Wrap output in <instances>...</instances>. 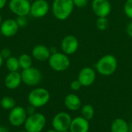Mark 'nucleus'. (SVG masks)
<instances>
[{
	"instance_id": "obj_39",
	"label": "nucleus",
	"mask_w": 132,
	"mask_h": 132,
	"mask_svg": "<svg viewBox=\"0 0 132 132\" xmlns=\"http://www.w3.org/2000/svg\"><path fill=\"white\" fill-rule=\"evenodd\" d=\"M63 132H70V130H67V131H65Z\"/></svg>"
},
{
	"instance_id": "obj_11",
	"label": "nucleus",
	"mask_w": 132,
	"mask_h": 132,
	"mask_svg": "<svg viewBox=\"0 0 132 132\" xmlns=\"http://www.w3.org/2000/svg\"><path fill=\"white\" fill-rule=\"evenodd\" d=\"M60 47L63 53L67 56L72 55L77 51L79 47V41L75 36L67 35L62 39Z\"/></svg>"
},
{
	"instance_id": "obj_15",
	"label": "nucleus",
	"mask_w": 132,
	"mask_h": 132,
	"mask_svg": "<svg viewBox=\"0 0 132 132\" xmlns=\"http://www.w3.org/2000/svg\"><path fill=\"white\" fill-rule=\"evenodd\" d=\"M51 55L50 50L46 46L43 44H38L35 46L32 50V56L40 62L48 60Z\"/></svg>"
},
{
	"instance_id": "obj_21",
	"label": "nucleus",
	"mask_w": 132,
	"mask_h": 132,
	"mask_svg": "<svg viewBox=\"0 0 132 132\" xmlns=\"http://www.w3.org/2000/svg\"><path fill=\"white\" fill-rule=\"evenodd\" d=\"M5 66H6L7 70L9 72L18 71L19 69L20 68L19 59L15 56H12L9 58L5 60Z\"/></svg>"
},
{
	"instance_id": "obj_10",
	"label": "nucleus",
	"mask_w": 132,
	"mask_h": 132,
	"mask_svg": "<svg viewBox=\"0 0 132 132\" xmlns=\"http://www.w3.org/2000/svg\"><path fill=\"white\" fill-rule=\"evenodd\" d=\"M50 8V4L46 0H34L31 3L29 14L36 19H40L48 14Z\"/></svg>"
},
{
	"instance_id": "obj_22",
	"label": "nucleus",
	"mask_w": 132,
	"mask_h": 132,
	"mask_svg": "<svg viewBox=\"0 0 132 132\" xmlns=\"http://www.w3.org/2000/svg\"><path fill=\"white\" fill-rule=\"evenodd\" d=\"M0 105L2 108L5 111H10L16 106L15 101L12 97H9V96H5L2 98L0 101Z\"/></svg>"
},
{
	"instance_id": "obj_26",
	"label": "nucleus",
	"mask_w": 132,
	"mask_h": 132,
	"mask_svg": "<svg viewBox=\"0 0 132 132\" xmlns=\"http://www.w3.org/2000/svg\"><path fill=\"white\" fill-rule=\"evenodd\" d=\"M15 20L19 27H25L28 24V19L26 16H17Z\"/></svg>"
},
{
	"instance_id": "obj_1",
	"label": "nucleus",
	"mask_w": 132,
	"mask_h": 132,
	"mask_svg": "<svg viewBox=\"0 0 132 132\" xmlns=\"http://www.w3.org/2000/svg\"><path fill=\"white\" fill-rule=\"evenodd\" d=\"M73 8V0H54L52 4V12L56 19L63 21L69 18Z\"/></svg>"
},
{
	"instance_id": "obj_24",
	"label": "nucleus",
	"mask_w": 132,
	"mask_h": 132,
	"mask_svg": "<svg viewBox=\"0 0 132 132\" xmlns=\"http://www.w3.org/2000/svg\"><path fill=\"white\" fill-rule=\"evenodd\" d=\"M97 28L101 31H104L108 28L109 22L107 17H98L96 22Z\"/></svg>"
},
{
	"instance_id": "obj_4",
	"label": "nucleus",
	"mask_w": 132,
	"mask_h": 132,
	"mask_svg": "<svg viewBox=\"0 0 132 132\" xmlns=\"http://www.w3.org/2000/svg\"><path fill=\"white\" fill-rule=\"evenodd\" d=\"M46 124V118L42 113L36 112L27 116L24 123L25 130L27 132H41Z\"/></svg>"
},
{
	"instance_id": "obj_33",
	"label": "nucleus",
	"mask_w": 132,
	"mask_h": 132,
	"mask_svg": "<svg viewBox=\"0 0 132 132\" xmlns=\"http://www.w3.org/2000/svg\"><path fill=\"white\" fill-rule=\"evenodd\" d=\"M0 132H9V130L4 126H0Z\"/></svg>"
},
{
	"instance_id": "obj_2",
	"label": "nucleus",
	"mask_w": 132,
	"mask_h": 132,
	"mask_svg": "<svg viewBox=\"0 0 132 132\" xmlns=\"http://www.w3.org/2000/svg\"><path fill=\"white\" fill-rule=\"evenodd\" d=\"M97 71L103 76H111L117 70L118 60L112 54H106L101 57L96 63Z\"/></svg>"
},
{
	"instance_id": "obj_25",
	"label": "nucleus",
	"mask_w": 132,
	"mask_h": 132,
	"mask_svg": "<svg viewBox=\"0 0 132 132\" xmlns=\"http://www.w3.org/2000/svg\"><path fill=\"white\" fill-rule=\"evenodd\" d=\"M125 15L132 20V0H127L124 5Z\"/></svg>"
},
{
	"instance_id": "obj_38",
	"label": "nucleus",
	"mask_w": 132,
	"mask_h": 132,
	"mask_svg": "<svg viewBox=\"0 0 132 132\" xmlns=\"http://www.w3.org/2000/svg\"><path fill=\"white\" fill-rule=\"evenodd\" d=\"M17 132H27L26 130H23V131H17Z\"/></svg>"
},
{
	"instance_id": "obj_3",
	"label": "nucleus",
	"mask_w": 132,
	"mask_h": 132,
	"mask_svg": "<svg viewBox=\"0 0 132 132\" xmlns=\"http://www.w3.org/2000/svg\"><path fill=\"white\" fill-rule=\"evenodd\" d=\"M50 99V92L43 87H36L32 90L28 95V102L36 108L44 107Z\"/></svg>"
},
{
	"instance_id": "obj_8",
	"label": "nucleus",
	"mask_w": 132,
	"mask_h": 132,
	"mask_svg": "<svg viewBox=\"0 0 132 132\" xmlns=\"http://www.w3.org/2000/svg\"><path fill=\"white\" fill-rule=\"evenodd\" d=\"M27 114L26 108L22 106H15L9 111L8 121L9 124L13 127H19L24 125V123L27 118Z\"/></svg>"
},
{
	"instance_id": "obj_9",
	"label": "nucleus",
	"mask_w": 132,
	"mask_h": 132,
	"mask_svg": "<svg viewBox=\"0 0 132 132\" xmlns=\"http://www.w3.org/2000/svg\"><path fill=\"white\" fill-rule=\"evenodd\" d=\"M8 5L16 16H27L30 12L31 3L29 0H9Z\"/></svg>"
},
{
	"instance_id": "obj_19",
	"label": "nucleus",
	"mask_w": 132,
	"mask_h": 132,
	"mask_svg": "<svg viewBox=\"0 0 132 132\" xmlns=\"http://www.w3.org/2000/svg\"><path fill=\"white\" fill-rule=\"evenodd\" d=\"M111 132H129L128 124L122 118H116L111 124Z\"/></svg>"
},
{
	"instance_id": "obj_29",
	"label": "nucleus",
	"mask_w": 132,
	"mask_h": 132,
	"mask_svg": "<svg viewBox=\"0 0 132 132\" xmlns=\"http://www.w3.org/2000/svg\"><path fill=\"white\" fill-rule=\"evenodd\" d=\"M81 87H82V84H80V82L78 80H75L72 81L70 84V88L73 91L79 90L81 88Z\"/></svg>"
},
{
	"instance_id": "obj_23",
	"label": "nucleus",
	"mask_w": 132,
	"mask_h": 132,
	"mask_svg": "<svg viewBox=\"0 0 132 132\" xmlns=\"http://www.w3.org/2000/svg\"><path fill=\"white\" fill-rule=\"evenodd\" d=\"M81 114L82 117L87 119V121L91 120L94 115V107L90 104H85L81 108Z\"/></svg>"
},
{
	"instance_id": "obj_6",
	"label": "nucleus",
	"mask_w": 132,
	"mask_h": 132,
	"mask_svg": "<svg viewBox=\"0 0 132 132\" xmlns=\"http://www.w3.org/2000/svg\"><path fill=\"white\" fill-rule=\"evenodd\" d=\"M21 77L22 83L29 87L38 85L41 82L43 78L41 71L33 67H31L26 70H22L21 73Z\"/></svg>"
},
{
	"instance_id": "obj_14",
	"label": "nucleus",
	"mask_w": 132,
	"mask_h": 132,
	"mask_svg": "<svg viewBox=\"0 0 132 132\" xmlns=\"http://www.w3.org/2000/svg\"><path fill=\"white\" fill-rule=\"evenodd\" d=\"M83 87H89L92 85L96 80L95 70L91 67H84L80 70L77 79Z\"/></svg>"
},
{
	"instance_id": "obj_5",
	"label": "nucleus",
	"mask_w": 132,
	"mask_h": 132,
	"mask_svg": "<svg viewBox=\"0 0 132 132\" xmlns=\"http://www.w3.org/2000/svg\"><path fill=\"white\" fill-rule=\"evenodd\" d=\"M48 63L50 68L56 72L65 71L70 66V60L68 56L60 52L52 53L48 60Z\"/></svg>"
},
{
	"instance_id": "obj_37",
	"label": "nucleus",
	"mask_w": 132,
	"mask_h": 132,
	"mask_svg": "<svg viewBox=\"0 0 132 132\" xmlns=\"http://www.w3.org/2000/svg\"><path fill=\"white\" fill-rule=\"evenodd\" d=\"M2 22V15L0 14V25H1Z\"/></svg>"
},
{
	"instance_id": "obj_16",
	"label": "nucleus",
	"mask_w": 132,
	"mask_h": 132,
	"mask_svg": "<svg viewBox=\"0 0 132 132\" xmlns=\"http://www.w3.org/2000/svg\"><path fill=\"white\" fill-rule=\"evenodd\" d=\"M22 77L21 73H19L18 71L14 72H9L4 80V84L6 88L9 90H15L17 89L20 84H22Z\"/></svg>"
},
{
	"instance_id": "obj_36",
	"label": "nucleus",
	"mask_w": 132,
	"mask_h": 132,
	"mask_svg": "<svg viewBox=\"0 0 132 132\" xmlns=\"http://www.w3.org/2000/svg\"><path fill=\"white\" fill-rule=\"evenodd\" d=\"M46 132H58V131H56V130H54V129L53 128V129H50V130H48L47 131H46Z\"/></svg>"
},
{
	"instance_id": "obj_30",
	"label": "nucleus",
	"mask_w": 132,
	"mask_h": 132,
	"mask_svg": "<svg viewBox=\"0 0 132 132\" xmlns=\"http://www.w3.org/2000/svg\"><path fill=\"white\" fill-rule=\"evenodd\" d=\"M26 114L27 115H31V114H33L34 113H36V108H34L33 106L32 105H29L26 108Z\"/></svg>"
},
{
	"instance_id": "obj_34",
	"label": "nucleus",
	"mask_w": 132,
	"mask_h": 132,
	"mask_svg": "<svg viewBox=\"0 0 132 132\" xmlns=\"http://www.w3.org/2000/svg\"><path fill=\"white\" fill-rule=\"evenodd\" d=\"M3 61H4V59L2 57V56H1V54H0V68H1V67L2 66V64H3Z\"/></svg>"
},
{
	"instance_id": "obj_18",
	"label": "nucleus",
	"mask_w": 132,
	"mask_h": 132,
	"mask_svg": "<svg viewBox=\"0 0 132 132\" xmlns=\"http://www.w3.org/2000/svg\"><path fill=\"white\" fill-rule=\"evenodd\" d=\"M64 104L68 110L76 111L81 108V101L77 94H69L64 98Z\"/></svg>"
},
{
	"instance_id": "obj_17",
	"label": "nucleus",
	"mask_w": 132,
	"mask_h": 132,
	"mask_svg": "<svg viewBox=\"0 0 132 132\" xmlns=\"http://www.w3.org/2000/svg\"><path fill=\"white\" fill-rule=\"evenodd\" d=\"M90 129L89 121L84 118L77 117L72 119L69 130L70 132H88Z\"/></svg>"
},
{
	"instance_id": "obj_27",
	"label": "nucleus",
	"mask_w": 132,
	"mask_h": 132,
	"mask_svg": "<svg viewBox=\"0 0 132 132\" xmlns=\"http://www.w3.org/2000/svg\"><path fill=\"white\" fill-rule=\"evenodd\" d=\"M0 54H1L2 57L4 60H6V59L9 58L10 56H12V51L10 50V49H9V48H4V49H2V50L0 51Z\"/></svg>"
},
{
	"instance_id": "obj_35",
	"label": "nucleus",
	"mask_w": 132,
	"mask_h": 132,
	"mask_svg": "<svg viewBox=\"0 0 132 132\" xmlns=\"http://www.w3.org/2000/svg\"><path fill=\"white\" fill-rule=\"evenodd\" d=\"M128 128H129V132H132V122L128 125Z\"/></svg>"
},
{
	"instance_id": "obj_12",
	"label": "nucleus",
	"mask_w": 132,
	"mask_h": 132,
	"mask_svg": "<svg viewBox=\"0 0 132 132\" xmlns=\"http://www.w3.org/2000/svg\"><path fill=\"white\" fill-rule=\"evenodd\" d=\"M91 8L97 17H107L111 12V5L108 0H93Z\"/></svg>"
},
{
	"instance_id": "obj_13",
	"label": "nucleus",
	"mask_w": 132,
	"mask_h": 132,
	"mask_svg": "<svg viewBox=\"0 0 132 132\" xmlns=\"http://www.w3.org/2000/svg\"><path fill=\"white\" fill-rule=\"evenodd\" d=\"M19 26L15 19H7L0 25V32L5 37H12L19 31Z\"/></svg>"
},
{
	"instance_id": "obj_31",
	"label": "nucleus",
	"mask_w": 132,
	"mask_h": 132,
	"mask_svg": "<svg viewBox=\"0 0 132 132\" xmlns=\"http://www.w3.org/2000/svg\"><path fill=\"white\" fill-rule=\"evenodd\" d=\"M126 32L128 34V36L131 38L132 39V20L131 22H130L128 23V25L127 26V28H126Z\"/></svg>"
},
{
	"instance_id": "obj_20",
	"label": "nucleus",
	"mask_w": 132,
	"mask_h": 132,
	"mask_svg": "<svg viewBox=\"0 0 132 132\" xmlns=\"http://www.w3.org/2000/svg\"><path fill=\"white\" fill-rule=\"evenodd\" d=\"M19 67L22 70L28 69L32 67V59L30 55L28 53H22L19 56Z\"/></svg>"
},
{
	"instance_id": "obj_7",
	"label": "nucleus",
	"mask_w": 132,
	"mask_h": 132,
	"mask_svg": "<svg viewBox=\"0 0 132 132\" xmlns=\"http://www.w3.org/2000/svg\"><path fill=\"white\" fill-rule=\"evenodd\" d=\"M72 118L70 115L64 111L57 113L52 120V126L58 132H63L69 130Z\"/></svg>"
},
{
	"instance_id": "obj_40",
	"label": "nucleus",
	"mask_w": 132,
	"mask_h": 132,
	"mask_svg": "<svg viewBox=\"0 0 132 132\" xmlns=\"http://www.w3.org/2000/svg\"><path fill=\"white\" fill-rule=\"evenodd\" d=\"M29 1H30V2H32V1H34V0H29Z\"/></svg>"
},
{
	"instance_id": "obj_32",
	"label": "nucleus",
	"mask_w": 132,
	"mask_h": 132,
	"mask_svg": "<svg viewBox=\"0 0 132 132\" xmlns=\"http://www.w3.org/2000/svg\"><path fill=\"white\" fill-rule=\"evenodd\" d=\"M7 4V0H0V10L2 9Z\"/></svg>"
},
{
	"instance_id": "obj_28",
	"label": "nucleus",
	"mask_w": 132,
	"mask_h": 132,
	"mask_svg": "<svg viewBox=\"0 0 132 132\" xmlns=\"http://www.w3.org/2000/svg\"><path fill=\"white\" fill-rule=\"evenodd\" d=\"M74 7L77 8H84L88 3V0H73Z\"/></svg>"
}]
</instances>
